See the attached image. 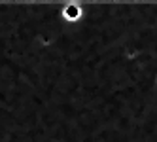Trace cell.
<instances>
[{
	"mask_svg": "<svg viewBox=\"0 0 157 142\" xmlns=\"http://www.w3.org/2000/svg\"><path fill=\"white\" fill-rule=\"evenodd\" d=\"M83 17H85V8L82 2H66L61 12V19L66 25H80Z\"/></svg>",
	"mask_w": 157,
	"mask_h": 142,
	"instance_id": "1",
	"label": "cell"
}]
</instances>
